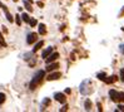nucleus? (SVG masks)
I'll list each match as a JSON object with an SVG mask.
<instances>
[{
  "mask_svg": "<svg viewBox=\"0 0 124 112\" xmlns=\"http://www.w3.org/2000/svg\"><path fill=\"white\" fill-rule=\"evenodd\" d=\"M44 76H45V72L44 71H38V72L35 73V76L31 78L30 84H29V87H30L31 91H33V89H35L36 87L41 83V81H43V78H44Z\"/></svg>",
  "mask_w": 124,
  "mask_h": 112,
  "instance_id": "f257e3e1",
  "label": "nucleus"
},
{
  "mask_svg": "<svg viewBox=\"0 0 124 112\" xmlns=\"http://www.w3.org/2000/svg\"><path fill=\"white\" fill-rule=\"evenodd\" d=\"M0 8H1L3 10H4V13H5V15H6V19H8L9 21H10V23H13V21H14V18L11 17V14H10V11L8 10V8H6V6L1 3V1H0Z\"/></svg>",
  "mask_w": 124,
  "mask_h": 112,
  "instance_id": "f03ea898",
  "label": "nucleus"
},
{
  "mask_svg": "<svg viewBox=\"0 0 124 112\" xmlns=\"http://www.w3.org/2000/svg\"><path fill=\"white\" fill-rule=\"evenodd\" d=\"M109 97L112 98L113 102H119V92H116L115 89H110L109 91Z\"/></svg>",
  "mask_w": 124,
  "mask_h": 112,
  "instance_id": "7ed1b4c3",
  "label": "nucleus"
},
{
  "mask_svg": "<svg viewBox=\"0 0 124 112\" xmlns=\"http://www.w3.org/2000/svg\"><path fill=\"white\" fill-rule=\"evenodd\" d=\"M36 40H38V34H36V33L28 34V38H26V43H28V44H33V43H35Z\"/></svg>",
  "mask_w": 124,
  "mask_h": 112,
  "instance_id": "20e7f679",
  "label": "nucleus"
},
{
  "mask_svg": "<svg viewBox=\"0 0 124 112\" xmlns=\"http://www.w3.org/2000/svg\"><path fill=\"white\" fill-rule=\"evenodd\" d=\"M54 98H55V101L60 102V103H65V101H67V98H65V94H64V93H60V92H56V93L54 94Z\"/></svg>",
  "mask_w": 124,
  "mask_h": 112,
  "instance_id": "39448f33",
  "label": "nucleus"
},
{
  "mask_svg": "<svg viewBox=\"0 0 124 112\" xmlns=\"http://www.w3.org/2000/svg\"><path fill=\"white\" fill-rule=\"evenodd\" d=\"M62 77V73L60 72H54V73H50L49 76L46 77L48 81H55V79H59Z\"/></svg>",
  "mask_w": 124,
  "mask_h": 112,
  "instance_id": "423d86ee",
  "label": "nucleus"
},
{
  "mask_svg": "<svg viewBox=\"0 0 124 112\" xmlns=\"http://www.w3.org/2000/svg\"><path fill=\"white\" fill-rule=\"evenodd\" d=\"M56 58H59V53H56V52H55V53L50 54V56L45 59V61H46V63H52V62H55V61H56Z\"/></svg>",
  "mask_w": 124,
  "mask_h": 112,
  "instance_id": "0eeeda50",
  "label": "nucleus"
},
{
  "mask_svg": "<svg viewBox=\"0 0 124 112\" xmlns=\"http://www.w3.org/2000/svg\"><path fill=\"white\" fill-rule=\"evenodd\" d=\"M56 68H59V63H53V62H52V64L48 63V65H46V71H48V72H53V71H55Z\"/></svg>",
  "mask_w": 124,
  "mask_h": 112,
  "instance_id": "6e6552de",
  "label": "nucleus"
},
{
  "mask_svg": "<svg viewBox=\"0 0 124 112\" xmlns=\"http://www.w3.org/2000/svg\"><path fill=\"white\" fill-rule=\"evenodd\" d=\"M53 53V47H49V48H46L44 52H43V54H41V57L43 58H44V59H46L50 54H52Z\"/></svg>",
  "mask_w": 124,
  "mask_h": 112,
  "instance_id": "1a4fd4ad",
  "label": "nucleus"
},
{
  "mask_svg": "<svg viewBox=\"0 0 124 112\" xmlns=\"http://www.w3.org/2000/svg\"><path fill=\"white\" fill-rule=\"evenodd\" d=\"M43 44H44V42H43V40H40V42H38V43H36L35 44V47L33 48V53H35V52H38L41 47H43Z\"/></svg>",
  "mask_w": 124,
  "mask_h": 112,
  "instance_id": "9d476101",
  "label": "nucleus"
},
{
  "mask_svg": "<svg viewBox=\"0 0 124 112\" xmlns=\"http://www.w3.org/2000/svg\"><path fill=\"white\" fill-rule=\"evenodd\" d=\"M116 79H118V77H116V76H110L109 78H107V79H105V83L110 84V83H113V82H115Z\"/></svg>",
  "mask_w": 124,
  "mask_h": 112,
  "instance_id": "9b49d317",
  "label": "nucleus"
},
{
  "mask_svg": "<svg viewBox=\"0 0 124 112\" xmlns=\"http://www.w3.org/2000/svg\"><path fill=\"white\" fill-rule=\"evenodd\" d=\"M45 33H46L45 25H44V24H39V34H40V35H44Z\"/></svg>",
  "mask_w": 124,
  "mask_h": 112,
  "instance_id": "f8f14e48",
  "label": "nucleus"
},
{
  "mask_svg": "<svg viewBox=\"0 0 124 112\" xmlns=\"http://www.w3.org/2000/svg\"><path fill=\"white\" fill-rule=\"evenodd\" d=\"M84 107H85L86 111H90V108H92V102H90V100H85Z\"/></svg>",
  "mask_w": 124,
  "mask_h": 112,
  "instance_id": "ddd939ff",
  "label": "nucleus"
},
{
  "mask_svg": "<svg viewBox=\"0 0 124 112\" xmlns=\"http://www.w3.org/2000/svg\"><path fill=\"white\" fill-rule=\"evenodd\" d=\"M97 77H98L100 81H104V82H105V79H107V74L101 72V73H98V76H97Z\"/></svg>",
  "mask_w": 124,
  "mask_h": 112,
  "instance_id": "4468645a",
  "label": "nucleus"
},
{
  "mask_svg": "<svg viewBox=\"0 0 124 112\" xmlns=\"http://www.w3.org/2000/svg\"><path fill=\"white\" fill-rule=\"evenodd\" d=\"M0 46H1V47H6V42L4 40V37H3L1 33H0Z\"/></svg>",
  "mask_w": 124,
  "mask_h": 112,
  "instance_id": "2eb2a0df",
  "label": "nucleus"
},
{
  "mask_svg": "<svg viewBox=\"0 0 124 112\" xmlns=\"http://www.w3.org/2000/svg\"><path fill=\"white\" fill-rule=\"evenodd\" d=\"M21 18H23V20H24V21H26V23H29V21H30V18H29V15H28L26 13L21 14Z\"/></svg>",
  "mask_w": 124,
  "mask_h": 112,
  "instance_id": "dca6fc26",
  "label": "nucleus"
},
{
  "mask_svg": "<svg viewBox=\"0 0 124 112\" xmlns=\"http://www.w3.org/2000/svg\"><path fill=\"white\" fill-rule=\"evenodd\" d=\"M49 103H50V100H49V98H45L44 101H43V103H41V110H44V107L48 106Z\"/></svg>",
  "mask_w": 124,
  "mask_h": 112,
  "instance_id": "f3484780",
  "label": "nucleus"
},
{
  "mask_svg": "<svg viewBox=\"0 0 124 112\" xmlns=\"http://www.w3.org/2000/svg\"><path fill=\"white\" fill-rule=\"evenodd\" d=\"M24 5H25V8H26V10H29V11H31V6H30V4H29V1H28V0H25V1H24Z\"/></svg>",
  "mask_w": 124,
  "mask_h": 112,
  "instance_id": "a211bd4d",
  "label": "nucleus"
},
{
  "mask_svg": "<svg viewBox=\"0 0 124 112\" xmlns=\"http://www.w3.org/2000/svg\"><path fill=\"white\" fill-rule=\"evenodd\" d=\"M5 102V94L4 93H0V104H3Z\"/></svg>",
  "mask_w": 124,
  "mask_h": 112,
  "instance_id": "6ab92c4d",
  "label": "nucleus"
},
{
  "mask_svg": "<svg viewBox=\"0 0 124 112\" xmlns=\"http://www.w3.org/2000/svg\"><path fill=\"white\" fill-rule=\"evenodd\" d=\"M15 21H16L18 25L21 24V19H20V15H19V14H18V15H15Z\"/></svg>",
  "mask_w": 124,
  "mask_h": 112,
  "instance_id": "aec40b11",
  "label": "nucleus"
},
{
  "mask_svg": "<svg viewBox=\"0 0 124 112\" xmlns=\"http://www.w3.org/2000/svg\"><path fill=\"white\" fill-rule=\"evenodd\" d=\"M29 24H30L31 27H35L36 24H38V21H36L35 19H30V21H29Z\"/></svg>",
  "mask_w": 124,
  "mask_h": 112,
  "instance_id": "412c9836",
  "label": "nucleus"
},
{
  "mask_svg": "<svg viewBox=\"0 0 124 112\" xmlns=\"http://www.w3.org/2000/svg\"><path fill=\"white\" fill-rule=\"evenodd\" d=\"M119 102H124V92H119Z\"/></svg>",
  "mask_w": 124,
  "mask_h": 112,
  "instance_id": "4be33fe9",
  "label": "nucleus"
},
{
  "mask_svg": "<svg viewBox=\"0 0 124 112\" xmlns=\"http://www.w3.org/2000/svg\"><path fill=\"white\" fill-rule=\"evenodd\" d=\"M120 79L124 82V68H122V69H120Z\"/></svg>",
  "mask_w": 124,
  "mask_h": 112,
  "instance_id": "5701e85b",
  "label": "nucleus"
},
{
  "mask_svg": "<svg viewBox=\"0 0 124 112\" xmlns=\"http://www.w3.org/2000/svg\"><path fill=\"white\" fill-rule=\"evenodd\" d=\"M118 111H124V106H123V104H119V107H118Z\"/></svg>",
  "mask_w": 124,
  "mask_h": 112,
  "instance_id": "b1692460",
  "label": "nucleus"
},
{
  "mask_svg": "<svg viewBox=\"0 0 124 112\" xmlns=\"http://www.w3.org/2000/svg\"><path fill=\"white\" fill-rule=\"evenodd\" d=\"M67 110H68V106H67V104H65L63 108H60V111H67Z\"/></svg>",
  "mask_w": 124,
  "mask_h": 112,
  "instance_id": "393cba45",
  "label": "nucleus"
},
{
  "mask_svg": "<svg viewBox=\"0 0 124 112\" xmlns=\"http://www.w3.org/2000/svg\"><path fill=\"white\" fill-rule=\"evenodd\" d=\"M98 111H103V108H101V104L98 103Z\"/></svg>",
  "mask_w": 124,
  "mask_h": 112,
  "instance_id": "a878e982",
  "label": "nucleus"
},
{
  "mask_svg": "<svg viewBox=\"0 0 124 112\" xmlns=\"http://www.w3.org/2000/svg\"><path fill=\"white\" fill-rule=\"evenodd\" d=\"M120 50H122V53L124 54V44H123V46H120Z\"/></svg>",
  "mask_w": 124,
  "mask_h": 112,
  "instance_id": "bb28decb",
  "label": "nucleus"
},
{
  "mask_svg": "<svg viewBox=\"0 0 124 112\" xmlns=\"http://www.w3.org/2000/svg\"><path fill=\"white\" fill-rule=\"evenodd\" d=\"M70 92H71V91H70V88H67V89H65V93H68V94H69Z\"/></svg>",
  "mask_w": 124,
  "mask_h": 112,
  "instance_id": "cd10ccee",
  "label": "nucleus"
},
{
  "mask_svg": "<svg viewBox=\"0 0 124 112\" xmlns=\"http://www.w3.org/2000/svg\"><path fill=\"white\" fill-rule=\"evenodd\" d=\"M38 5L40 6V8H41V6H44V5H43V3H40V1H38Z\"/></svg>",
  "mask_w": 124,
  "mask_h": 112,
  "instance_id": "c85d7f7f",
  "label": "nucleus"
},
{
  "mask_svg": "<svg viewBox=\"0 0 124 112\" xmlns=\"http://www.w3.org/2000/svg\"><path fill=\"white\" fill-rule=\"evenodd\" d=\"M13 1H15V3H16V1H18V0H13Z\"/></svg>",
  "mask_w": 124,
  "mask_h": 112,
  "instance_id": "c756f323",
  "label": "nucleus"
}]
</instances>
